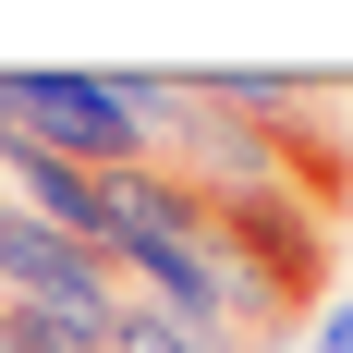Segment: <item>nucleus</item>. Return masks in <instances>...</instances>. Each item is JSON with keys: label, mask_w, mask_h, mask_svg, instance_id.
I'll return each instance as SVG.
<instances>
[{"label": "nucleus", "mask_w": 353, "mask_h": 353, "mask_svg": "<svg viewBox=\"0 0 353 353\" xmlns=\"http://www.w3.org/2000/svg\"><path fill=\"white\" fill-rule=\"evenodd\" d=\"M305 353H353V305H317V329H305Z\"/></svg>", "instance_id": "nucleus-4"}, {"label": "nucleus", "mask_w": 353, "mask_h": 353, "mask_svg": "<svg viewBox=\"0 0 353 353\" xmlns=\"http://www.w3.org/2000/svg\"><path fill=\"white\" fill-rule=\"evenodd\" d=\"M208 244L232 256V281L256 292V329H268V353H281V329H292V317L317 329V305H329V256H341L329 208H305L292 183H256V195H208Z\"/></svg>", "instance_id": "nucleus-1"}, {"label": "nucleus", "mask_w": 353, "mask_h": 353, "mask_svg": "<svg viewBox=\"0 0 353 353\" xmlns=\"http://www.w3.org/2000/svg\"><path fill=\"white\" fill-rule=\"evenodd\" d=\"M110 353H208V341H195V329H171L159 305H122V317H110Z\"/></svg>", "instance_id": "nucleus-3"}, {"label": "nucleus", "mask_w": 353, "mask_h": 353, "mask_svg": "<svg viewBox=\"0 0 353 353\" xmlns=\"http://www.w3.org/2000/svg\"><path fill=\"white\" fill-rule=\"evenodd\" d=\"M0 305H61V317H122L134 292H122V268H110L98 244H61L49 219H25L12 195H0Z\"/></svg>", "instance_id": "nucleus-2"}]
</instances>
